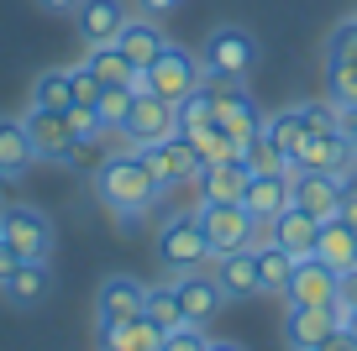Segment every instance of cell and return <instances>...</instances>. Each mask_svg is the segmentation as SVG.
Instances as JSON below:
<instances>
[{
    "mask_svg": "<svg viewBox=\"0 0 357 351\" xmlns=\"http://www.w3.org/2000/svg\"><path fill=\"white\" fill-rule=\"evenodd\" d=\"M174 6H178V0H137V11H142V16H168Z\"/></svg>",
    "mask_w": 357,
    "mask_h": 351,
    "instance_id": "obj_46",
    "label": "cell"
},
{
    "mask_svg": "<svg viewBox=\"0 0 357 351\" xmlns=\"http://www.w3.org/2000/svg\"><path fill=\"white\" fill-rule=\"evenodd\" d=\"M257 278H263V294H284V288H289V278H294V257L284 252L279 242L257 247Z\"/></svg>",
    "mask_w": 357,
    "mask_h": 351,
    "instance_id": "obj_30",
    "label": "cell"
},
{
    "mask_svg": "<svg viewBox=\"0 0 357 351\" xmlns=\"http://www.w3.org/2000/svg\"><path fill=\"white\" fill-rule=\"evenodd\" d=\"M22 126H26V136H32L37 157H47V163H63L68 147L79 142L74 126H68V110H43V105H32V110L22 116Z\"/></svg>",
    "mask_w": 357,
    "mask_h": 351,
    "instance_id": "obj_9",
    "label": "cell"
},
{
    "mask_svg": "<svg viewBox=\"0 0 357 351\" xmlns=\"http://www.w3.org/2000/svg\"><path fill=\"white\" fill-rule=\"evenodd\" d=\"M100 346L105 351H158L163 330L147 315H132V320H116V325H100Z\"/></svg>",
    "mask_w": 357,
    "mask_h": 351,
    "instance_id": "obj_25",
    "label": "cell"
},
{
    "mask_svg": "<svg viewBox=\"0 0 357 351\" xmlns=\"http://www.w3.org/2000/svg\"><path fill=\"white\" fill-rule=\"evenodd\" d=\"M174 288H178V304H184V320H190V325H205V320H211L215 309H221V299H226L211 267L178 273V278H174Z\"/></svg>",
    "mask_w": 357,
    "mask_h": 351,
    "instance_id": "obj_16",
    "label": "cell"
},
{
    "mask_svg": "<svg viewBox=\"0 0 357 351\" xmlns=\"http://www.w3.org/2000/svg\"><path fill=\"white\" fill-rule=\"evenodd\" d=\"M326 100L331 105H357V63H326Z\"/></svg>",
    "mask_w": 357,
    "mask_h": 351,
    "instance_id": "obj_33",
    "label": "cell"
},
{
    "mask_svg": "<svg viewBox=\"0 0 357 351\" xmlns=\"http://www.w3.org/2000/svg\"><path fill=\"white\" fill-rule=\"evenodd\" d=\"M95 194H100V205L121 220L116 231H132L137 215H147V210L158 205L163 184L153 178V168H147V157L137 153V147H121V153H111L100 163V173H95Z\"/></svg>",
    "mask_w": 357,
    "mask_h": 351,
    "instance_id": "obj_1",
    "label": "cell"
},
{
    "mask_svg": "<svg viewBox=\"0 0 357 351\" xmlns=\"http://www.w3.org/2000/svg\"><path fill=\"white\" fill-rule=\"evenodd\" d=\"M116 47L132 58V68H147V63H158V53L168 47V37H163V26H158L153 16H132V22L121 26V37H116Z\"/></svg>",
    "mask_w": 357,
    "mask_h": 351,
    "instance_id": "obj_22",
    "label": "cell"
},
{
    "mask_svg": "<svg viewBox=\"0 0 357 351\" xmlns=\"http://www.w3.org/2000/svg\"><path fill=\"white\" fill-rule=\"evenodd\" d=\"M105 157H111V153H105L100 132H95V136H79V142L68 147V157H63V163L74 168V173H89V178H95V173H100V163H105Z\"/></svg>",
    "mask_w": 357,
    "mask_h": 351,
    "instance_id": "obj_34",
    "label": "cell"
},
{
    "mask_svg": "<svg viewBox=\"0 0 357 351\" xmlns=\"http://www.w3.org/2000/svg\"><path fill=\"white\" fill-rule=\"evenodd\" d=\"M142 299H147V288L137 283V278L111 273V278L100 283V294H95V325H116V320L142 315Z\"/></svg>",
    "mask_w": 357,
    "mask_h": 351,
    "instance_id": "obj_15",
    "label": "cell"
},
{
    "mask_svg": "<svg viewBox=\"0 0 357 351\" xmlns=\"http://www.w3.org/2000/svg\"><path fill=\"white\" fill-rule=\"evenodd\" d=\"M126 147H153V142H168V136H178V105L174 100H158V95H137L132 100V116H126L121 126Z\"/></svg>",
    "mask_w": 357,
    "mask_h": 351,
    "instance_id": "obj_7",
    "label": "cell"
},
{
    "mask_svg": "<svg viewBox=\"0 0 357 351\" xmlns=\"http://www.w3.org/2000/svg\"><path fill=\"white\" fill-rule=\"evenodd\" d=\"M16 267H22V257H16V247H11V242H0V288L11 283V273H16Z\"/></svg>",
    "mask_w": 357,
    "mask_h": 351,
    "instance_id": "obj_43",
    "label": "cell"
},
{
    "mask_svg": "<svg viewBox=\"0 0 357 351\" xmlns=\"http://www.w3.org/2000/svg\"><path fill=\"white\" fill-rule=\"evenodd\" d=\"M342 132H347V142L357 147V105H347V110H342Z\"/></svg>",
    "mask_w": 357,
    "mask_h": 351,
    "instance_id": "obj_47",
    "label": "cell"
},
{
    "mask_svg": "<svg viewBox=\"0 0 357 351\" xmlns=\"http://www.w3.org/2000/svg\"><path fill=\"white\" fill-rule=\"evenodd\" d=\"M336 330L331 304H289L284 309V346L289 351H321V341Z\"/></svg>",
    "mask_w": 357,
    "mask_h": 351,
    "instance_id": "obj_11",
    "label": "cell"
},
{
    "mask_svg": "<svg viewBox=\"0 0 357 351\" xmlns=\"http://www.w3.org/2000/svg\"><path fill=\"white\" fill-rule=\"evenodd\" d=\"M205 351H247V346H242V341H211Z\"/></svg>",
    "mask_w": 357,
    "mask_h": 351,
    "instance_id": "obj_48",
    "label": "cell"
},
{
    "mask_svg": "<svg viewBox=\"0 0 357 351\" xmlns=\"http://www.w3.org/2000/svg\"><path fill=\"white\" fill-rule=\"evenodd\" d=\"M200 79H205L200 53H190V47L168 42L163 53H158V63H147V95L174 100V105H178L184 95H195V89H200Z\"/></svg>",
    "mask_w": 357,
    "mask_h": 351,
    "instance_id": "obj_5",
    "label": "cell"
},
{
    "mask_svg": "<svg viewBox=\"0 0 357 351\" xmlns=\"http://www.w3.org/2000/svg\"><path fill=\"white\" fill-rule=\"evenodd\" d=\"M195 215H200L205 242H211L215 257L242 252L247 236H252V215H247V205H215V199H200V205H195Z\"/></svg>",
    "mask_w": 357,
    "mask_h": 351,
    "instance_id": "obj_8",
    "label": "cell"
},
{
    "mask_svg": "<svg viewBox=\"0 0 357 351\" xmlns=\"http://www.w3.org/2000/svg\"><path fill=\"white\" fill-rule=\"evenodd\" d=\"M0 242H11L22 263H53V220L37 205H0Z\"/></svg>",
    "mask_w": 357,
    "mask_h": 351,
    "instance_id": "obj_4",
    "label": "cell"
},
{
    "mask_svg": "<svg viewBox=\"0 0 357 351\" xmlns=\"http://www.w3.org/2000/svg\"><path fill=\"white\" fill-rule=\"evenodd\" d=\"M336 283H342L336 267H326L321 257H305V263H294V278L284 288V299L289 304H336Z\"/></svg>",
    "mask_w": 357,
    "mask_h": 351,
    "instance_id": "obj_14",
    "label": "cell"
},
{
    "mask_svg": "<svg viewBox=\"0 0 357 351\" xmlns=\"http://www.w3.org/2000/svg\"><path fill=\"white\" fill-rule=\"evenodd\" d=\"M37 6H43V11H53V16H74L84 0H37Z\"/></svg>",
    "mask_w": 357,
    "mask_h": 351,
    "instance_id": "obj_45",
    "label": "cell"
},
{
    "mask_svg": "<svg viewBox=\"0 0 357 351\" xmlns=\"http://www.w3.org/2000/svg\"><path fill=\"white\" fill-rule=\"evenodd\" d=\"M211 121H215V110H211V95H205V89H195V95L178 100V136L200 132V126H211Z\"/></svg>",
    "mask_w": 357,
    "mask_h": 351,
    "instance_id": "obj_37",
    "label": "cell"
},
{
    "mask_svg": "<svg viewBox=\"0 0 357 351\" xmlns=\"http://www.w3.org/2000/svg\"><path fill=\"white\" fill-rule=\"evenodd\" d=\"M74 22H79L84 47H111L132 16H126V0H84V6L74 11Z\"/></svg>",
    "mask_w": 357,
    "mask_h": 351,
    "instance_id": "obj_12",
    "label": "cell"
},
{
    "mask_svg": "<svg viewBox=\"0 0 357 351\" xmlns=\"http://www.w3.org/2000/svg\"><path fill=\"white\" fill-rule=\"evenodd\" d=\"M242 205H247L252 220H279L294 205V173H252Z\"/></svg>",
    "mask_w": 357,
    "mask_h": 351,
    "instance_id": "obj_13",
    "label": "cell"
},
{
    "mask_svg": "<svg viewBox=\"0 0 357 351\" xmlns=\"http://www.w3.org/2000/svg\"><path fill=\"white\" fill-rule=\"evenodd\" d=\"M247 168H242V157H231V163H211V168H200V199H215V205H242V194H247Z\"/></svg>",
    "mask_w": 357,
    "mask_h": 351,
    "instance_id": "obj_23",
    "label": "cell"
},
{
    "mask_svg": "<svg viewBox=\"0 0 357 351\" xmlns=\"http://www.w3.org/2000/svg\"><path fill=\"white\" fill-rule=\"evenodd\" d=\"M321 351H357V336L352 330H331V336L321 341Z\"/></svg>",
    "mask_w": 357,
    "mask_h": 351,
    "instance_id": "obj_44",
    "label": "cell"
},
{
    "mask_svg": "<svg viewBox=\"0 0 357 351\" xmlns=\"http://www.w3.org/2000/svg\"><path fill=\"white\" fill-rule=\"evenodd\" d=\"M32 163H43V157H37V147H32V136H26V126L16 121V116H0V173L16 184V178L32 173Z\"/></svg>",
    "mask_w": 357,
    "mask_h": 351,
    "instance_id": "obj_18",
    "label": "cell"
},
{
    "mask_svg": "<svg viewBox=\"0 0 357 351\" xmlns=\"http://www.w3.org/2000/svg\"><path fill=\"white\" fill-rule=\"evenodd\" d=\"M6 184H11V178H6V173H0V205H6Z\"/></svg>",
    "mask_w": 357,
    "mask_h": 351,
    "instance_id": "obj_49",
    "label": "cell"
},
{
    "mask_svg": "<svg viewBox=\"0 0 357 351\" xmlns=\"http://www.w3.org/2000/svg\"><path fill=\"white\" fill-rule=\"evenodd\" d=\"M326 63H357V16H347V22L331 26V37H326Z\"/></svg>",
    "mask_w": 357,
    "mask_h": 351,
    "instance_id": "obj_36",
    "label": "cell"
},
{
    "mask_svg": "<svg viewBox=\"0 0 357 351\" xmlns=\"http://www.w3.org/2000/svg\"><path fill=\"white\" fill-rule=\"evenodd\" d=\"M242 168H247V173H294L289 153H284L268 132H257V136L242 142Z\"/></svg>",
    "mask_w": 357,
    "mask_h": 351,
    "instance_id": "obj_27",
    "label": "cell"
},
{
    "mask_svg": "<svg viewBox=\"0 0 357 351\" xmlns=\"http://www.w3.org/2000/svg\"><path fill=\"white\" fill-rule=\"evenodd\" d=\"M315 257H321L326 267H336V273L357 267V226H347L342 215L321 220V236H315Z\"/></svg>",
    "mask_w": 357,
    "mask_h": 351,
    "instance_id": "obj_21",
    "label": "cell"
},
{
    "mask_svg": "<svg viewBox=\"0 0 357 351\" xmlns=\"http://www.w3.org/2000/svg\"><path fill=\"white\" fill-rule=\"evenodd\" d=\"M137 153L147 157V168H153V178H158L163 189H174V184H190V178H200V157H195V147L184 142V136H168V142L137 147Z\"/></svg>",
    "mask_w": 357,
    "mask_h": 351,
    "instance_id": "obj_10",
    "label": "cell"
},
{
    "mask_svg": "<svg viewBox=\"0 0 357 351\" xmlns=\"http://www.w3.org/2000/svg\"><path fill=\"white\" fill-rule=\"evenodd\" d=\"M294 168H300V173H326V178H336V184H347V178H357V147L347 142L342 126H315V132L300 142V153H294Z\"/></svg>",
    "mask_w": 357,
    "mask_h": 351,
    "instance_id": "obj_3",
    "label": "cell"
},
{
    "mask_svg": "<svg viewBox=\"0 0 357 351\" xmlns=\"http://www.w3.org/2000/svg\"><path fill=\"white\" fill-rule=\"evenodd\" d=\"M211 341H205V330L200 325H178V330H168L163 336V346L158 351H205Z\"/></svg>",
    "mask_w": 357,
    "mask_h": 351,
    "instance_id": "obj_39",
    "label": "cell"
},
{
    "mask_svg": "<svg viewBox=\"0 0 357 351\" xmlns=\"http://www.w3.org/2000/svg\"><path fill=\"white\" fill-rule=\"evenodd\" d=\"M68 84H74V105H95V100H100V89H105L89 63H74V68H68Z\"/></svg>",
    "mask_w": 357,
    "mask_h": 351,
    "instance_id": "obj_38",
    "label": "cell"
},
{
    "mask_svg": "<svg viewBox=\"0 0 357 351\" xmlns=\"http://www.w3.org/2000/svg\"><path fill=\"white\" fill-rule=\"evenodd\" d=\"M211 273H215V283H221L226 299H252V294H263V278H257V252H247V247H242V252L215 257Z\"/></svg>",
    "mask_w": 357,
    "mask_h": 351,
    "instance_id": "obj_17",
    "label": "cell"
},
{
    "mask_svg": "<svg viewBox=\"0 0 357 351\" xmlns=\"http://www.w3.org/2000/svg\"><path fill=\"white\" fill-rule=\"evenodd\" d=\"M200 63L205 74H231V79H247L257 63V37L247 26H215L200 47Z\"/></svg>",
    "mask_w": 357,
    "mask_h": 351,
    "instance_id": "obj_6",
    "label": "cell"
},
{
    "mask_svg": "<svg viewBox=\"0 0 357 351\" xmlns=\"http://www.w3.org/2000/svg\"><path fill=\"white\" fill-rule=\"evenodd\" d=\"M32 105H43V110H68V105H74L68 68H47V74H37V84H32Z\"/></svg>",
    "mask_w": 357,
    "mask_h": 351,
    "instance_id": "obj_31",
    "label": "cell"
},
{
    "mask_svg": "<svg viewBox=\"0 0 357 351\" xmlns=\"http://www.w3.org/2000/svg\"><path fill=\"white\" fill-rule=\"evenodd\" d=\"M315 236H321V220H315V215H305L300 205H289L279 220H273V242H279L284 252L294 257V263L315 257Z\"/></svg>",
    "mask_w": 357,
    "mask_h": 351,
    "instance_id": "obj_19",
    "label": "cell"
},
{
    "mask_svg": "<svg viewBox=\"0 0 357 351\" xmlns=\"http://www.w3.org/2000/svg\"><path fill=\"white\" fill-rule=\"evenodd\" d=\"M315 126H321V121H315V110H310V105H284V110H273V116H263V132L273 136L284 153H289V163H294L300 142L315 132Z\"/></svg>",
    "mask_w": 357,
    "mask_h": 351,
    "instance_id": "obj_24",
    "label": "cell"
},
{
    "mask_svg": "<svg viewBox=\"0 0 357 351\" xmlns=\"http://www.w3.org/2000/svg\"><path fill=\"white\" fill-rule=\"evenodd\" d=\"M215 126H221V132L231 136V142H247V136H257V132H263V116H257V110H252V100H247V105H231L226 116H215Z\"/></svg>",
    "mask_w": 357,
    "mask_h": 351,
    "instance_id": "obj_35",
    "label": "cell"
},
{
    "mask_svg": "<svg viewBox=\"0 0 357 351\" xmlns=\"http://www.w3.org/2000/svg\"><path fill=\"white\" fill-rule=\"evenodd\" d=\"M47 294H53V267L47 263H22L11 273V283H6V299H11L16 309H37Z\"/></svg>",
    "mask_w": 357,
    "mask_h": 351,
    "instance_id": "obj_26",
    "label": "cell"
},
{
    "mask_svg": "<svg viewBox=\"0 0 357 351\" xmlns=\"http://www.w3.org/2000/svg\"><path fill=\"white\" fill-rule=\"evenodd\" d=\"M336 215H342L347 226H357V178H347V184H342V210H336Z\"/></svg>",
    "mask_w": 357,
    "mask_h": 351,
    "instance_id": "obj_42",
    "label": "cell"
},
{
    "mask_svg": "<svg viewBox=\"0 0 357 351\" xmlns=\"http://www.w3.org/2000/svg\"><path fill=\"white\" fill-rule=\"evenodd\" d=\"M184 142L195 147V157H200V168L211 163H231V157H242V142H231V136L221 132V126H200V132H184Z\"/></svg>",
    "mask_w": 357,
    "mask_h": 351,
    "instance_id": "obj_28",
    "label": "cell"
},
{
    "mask_svg": "<svg viewBox=\"0 0 357 351\" xmlns=\"http://www.w3.org/2000/svg\"><path fill=\"white\" fill-rule=\"evenodd\" d=\"M132 100H137V89H100V100H95V116H100V132H121L126 126V116H132Z\"/></svg>",
    "mask_w": 357,
    "mask_h": 351,
    "instance_id": "obj_32",
    "label": "cell"
},
{
    "mask_svg": "<svg viewBox=\"0 0 357 351\" xmlns=\"http://www.w3.org/2000/svg\"><path fill=\"white\" fill-rule=\"evenodd\" d=\"M336 304L357 309V267H347V273H342V283H336Z\"/></svg>",
    "mask_w": 357,
    "mask_h": 351,
    "instance_id": "obj_41",
    "label": "cell"
},
{
    "mask_svg": "<svg viewBox=\"0 0 357 351\" xmlns=\"http://www.w3.org/2000/svg\"><path fill=\"white\" fill-rule=\"evenodd\" d=\"M68 126H74V136H95V132H100L95 105H68Z\"/></svg>",
    "mask_w": 357,
    "mask_h": 351,
    "instance_id": "obj_40",
    "label": "cell"
},
{
    "mask_svg": "<svg viewBox=\"0 0 357 351\" xmlns=\"http://www.w3.org/2000/svg\"><path fill=\"white\" fill-rule=\"evenodd\" d=\"M347 330H352V336H357V309H352V320H347Z\"/></svg>",
    "mask_w": 357,
    "mask_h": 351,
    "instance_id": "obj_50",
    "label": "cell"
},
{
    "mask_svg": "<svg viewBox=\"0 0 357 351\" xmlns=\"http://www.w3.org/2000/svg\"><path fill=\"white\" fill-rule=\"evenodd\" d=\"M142 315L153 320L158 330H178V325H190V320H184V304H178V288L174 283H158V288H147V299H142Z\"/></svg>",
    "mask_w": 357,
    "mask_h": 351,
    "instance_id": "obj_29",
    "label": "cell"
},
{
    "mask_svg": "<svg viewBox=\"0 0 357 351\" xmlns=\"http://www.w3.org/2000/svg\"><path fill=\"white\" fill-rule=\"evenodd\" d=\"M153 252H158V263H163L168 273H195V267H211V263H215L211 242H205L200 215H174V220H163V226H158Z\"/></svg>",
    "mask_w": 357,
    "mask_h": 351,
    "instance_id": "obj_2",
    "label": "cell"
},
{
    "mask_svg": "<svg viewBox=\"0 0 357 351\" xmlns=\"http://www.w3.org/2000/svg\"><path fill=\"white\" fill-rule=\"evenodd\" d=\"M294 205H300L305 215H315V220H331L336 210H342V184L326 178V173H300V168H294Z\"/></svg>",
    "mask_w": 357,
    "mask_h": 351,
    "instance_id": "obj_20",
    "label": "cell"
}]
</instances>
